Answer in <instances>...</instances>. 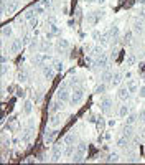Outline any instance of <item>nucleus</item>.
Instances as JSON below:
<instances>
[{
    "instance_id": "obj_1",
    "label": "nucleus",
    "mask_w": 145,
    "mask_h": 165,
    "mask_svg": "<svg viewBox=\"0 0 145 165\" xmlns=\"http://www.w3.org/2000/svg\"><path fill=\"white\" fill-rule=\"evenodd\" d=\"M86 152H87V145L84 142H78L76 144V149H74V154H72L71 160L74 163H79V162H84V157H86Z\"/></svg>"
},
{
    "instance_id": "obj_2",
    "label": "nucleus",
    "mask_w": 145,
    "mask_h": 165,
    "mask_svg": "<svg viewBox=\"0 0 145 165\" xmlns=\"http://www.w3.org/2000/svg\"><path fill=\"white\" fill-rule=\"evenodd\" d=\"M83 99H84V89L81 86L74 88L72 92H71V99H69L71 106H79V104L83 102Z\"/></svg>"
},
{
    "instance_id": "obj_3",
    "label": "nucleus",
    "mask_w": 145,
    "mask_h": 165,
    "mask_svg": "<svg viewBox=\"0 0 145 165\" xmlns=\"http://www.w3.org/2000/svg\"><path fill=\"white\" fill-rule=\"evenodd\" d=\"M56 135H58V132H56V129H55V127H51V129H46V132L43 134V142H45L46 145H51V144L55 142Z\"/></svg>"
},
{
    "instance_id": "obj_4",
    "label": "nucleus",
    "mask_w": 145,
    "mask_h": 165,
    "mask_svg": "<svg viewBox=\"0 0 145 165\" xmlns=\"http://www.w3.org/2000/svg\"><path fill=\"white\" fill-rule=\"evenodd\" d=\"M99 107H101V111H102L104 114H107V112L111 111V107H112V99L109 98V96H102L101 101H99Z\"/></svg>"
},
{
    "instance_id": "obj_5",
    "label": "nucleus",
    "mask_w": 145,
    "mask_h": 165,
    "mask_svg": "<svg viewBox=\"0 0 145 165\" xmlns=\"http://www.w3.org/2000/svg\"><path fill=\"white\" fill-rule=\"evenodd\" d=\"M56 98H58L59 101H63V102H68V101L71 99V92L68 91V88L59 86L58 91H56Z\"/></svg>"
},
{
    "instance_id": "obj_6",
    "label": "nucleus",
    "mask_w": 145,
    "mask_h": 165,
    "mask_svg": "<svg viewBox=\"0 0 145 165\" xmlns=\"http://www.w3.org/2000/svg\"><path fill=\"white\" fill-rule=\"evenodd\" d=\"M46 61H48V55L45 53H38V55L31 56V64L33 66H43Z\"/></svg>"
},
{
    "instance_id": "obj_7",
    "label": "nucleus",
    "mask_w": 145,
    "mask_h": 165,
    "mask_svg": "<svg viewBox=\"0 0 145 165\" xmlns=\"http://www.w3.org/2000/svg\"><path fill=\"white\" fill-rule=\"evenodd\" d=\"M94 66H97V68H101V70H106V68L109 66V58H107V55H101V56H97V58L94 59Z\"/></svg>"
},
{
    "instance_id": "obj_8",
    "label": "nucleus",
    "mask_w": 145,
    "mask_h": 165,
    "mask_svg": "<svg viewBox=\"0 0 145 165\" xmlns=\"http://www.w3.org/2000/svg\"><path fill=\"white\" fill-rule=\"evenodd\" d=\"M61 155H63V145H55L53 149H51V157H50V160H51V162H59Z\"/></svg>"
},
{
    "instance_id": "obj_9",
    "label": "nucleus",
    "mask_w": 145,
    "mask_h": 165,
    "mask_svg": "<svg viewBox=\"0 0 145 165\" xmlns=\"http://www.w3.org/2000/svg\"><path fill=\"white\" fill-rule=\"evenodd\" d=\"M23 45H25V43H23V38H15L13 41L10 43V53H18V51L23 48Z\"/></svg>"
},
{
    "instance_id": "obj_10",
    "label": "nucleus",
    "mask_w": 145,
    "mask_h": 165,
    "mask_svg": "<svg viewBox=\"0 0 145 165\" xmlns=\"http://www.w3.org/2000/svg\"><path fill=\"white\" fill-rule=\"evenodd\" d=\"M63 107H64V102H63V101H59V99L56 98L55 101L50 104V112H51V114H56V112H61V111H63Z\"/></svg>"
},
{
    "instance_id": "obj_11",
    "label": "nucleus",
    "mask_w": 145,
    "mask_h": 165,
    "mask_svg": "<svg viewBox=\"0 0 145 165\" xmlns=\"http://www.w3.org/2000/svg\"><path fill=\"white\" fill-rule=\"evenodd\" d=\"M63 144H64V145H76V144H78V135H76L74 132L66 134V135H64V139H63Z\"/></svg>"
},
{
    "instance_id": "obj_12",
    "label": "nucleus",
    "mask_w": 145,
    "mask_h": 165,
    "mask_svg": "<svg viewBox=\"0 0 145 165\" xmlns=\"http://www.w3.org/2000/svg\"><path fill=\"white\" fill-rule=\"evenodd\" d=\"M41 70H43V74H45L46 79H53V78H55L56 71H55V68L51 66V64H43Z\"/></svg>"
},
{
    "instance_id": "obj_13",
    "label": "nucleus",
    "mask_w": 145,
    "mask_h": 165,
    "mask_svg": "<svg viewBox=\"0 0 145 165\" xmlns=\"http://www.w3.org/2000/svg\"><path fill=\"white\" fill-rule=\"evenodd\" d=\"M61 33V28H59L58 25H50V30L46 31V40H51V38H55V37H58V35Z\"/></svg>"
},
{
    "instance_id": "obj_14",
    "label": "nucleus",
    "mask_w": 145,
    "mask_h": 165,
    "mask_svg": "<svg viewBox=\"0 0 145 165\" xmlns=\"http://www.w3.org/2000/svg\"><path fill=\"white\" fill-rule=\"evenodd\" d=\"M61 122H63V117H61V114L59 112H56V114H51V119H50V126L51 127H59L61 126Z\"/></svg>"
},
{
    "instance_id": "obj_15",
    "label": "nucleus",
    "mask_w": 145,
    "mask_h": 165,
    "mask_svg": "<svg viewBox=\"0 0 145 165\" xmlns=\"http://www.w3.org/2000/svg\"><path fill=\"white\" fill-rule=\"evenodd\" d=\"M117 98L120 99V101H127V99L130 98V91L127 89V86H126V88H119V91H117Z\"/></svg>"
},
{
    "instance_id": "obj_16",
    "label": "nucleus",
    "mask_w": 145,
    "mask_h": 165,
    "mask_svg": "<svg viewBox=\"0 0 145 165\" xmlns=\"http://www.w3.org/2000/svg\"><path fill=\"white\" fill-rule=\"evenodd\" d=\"M71 45H69V40H66V38H61V40H58V43H56V50L58 51H63V50H68Z\"/></svg>"
},
{
    "instance_id": "obj_17",
    "label": "nucleus",
    "mask_w": 145,
    "mask_h": 165,
    "mask_svg": "<svg viewBox=\"0 0 145 165\" xmlns=\"http://www.w3.org/2000/svg\"><path fill=\"white\" fill-rule=\"evenodd\" d=\"M112 76H114V73H112L111 70H106L102 74H101V83H112Z\"/></svg>"
},
{
    "instance_id": "obj_18",
    "label": "nucleus",
    "mask_w": 145,
    "mask_h": 165,
    "mask_svg": "<svg viewBox=\"0 0 145 165\" xmlns=\"http://www.w3.org/2000/svg\"><path fill=\"white\" fill-rule=\"evenodd\" d=\"M104 15V12H92L91 15H87V22L89 23H97V20Z\"/></svg>"
},
{
    "instance_id": "obj_19",
    "label": "nucleus",
    "mask_w": 145,
    "mask_h": 165,
    "mask_svg": "<svg viewBox=\"0 0 145 165\" xmlns=\"http://www.w3.org/2000/svg\"><path fill=\"white\" fill-rule=\"evenodd\" d=\"M119 33H120V28L119 27H111V28H109V30L106 31V35H107V37L109 38H117L119 37Z\"/></svg>"
},
{
    "instance_id": "obj_20",
    "label": "nucleus",
    "mask_w": 145,
    "mask_h": 165,
    "mask_svg": "<svg viewBox=\"0 0 145 165\" xmlns=\"http://www.w3.org/2000/svg\"><path fill=\"white\" fill-rule=\"evenodd\" d=\"M12 33H13V30H12V27H10V25L2 27V40H3V41H5L7 38H10V37H12Z\"/></svg>"
},
{
    "instance_id": "obj_21",
    "label": "nucleus",
    "mask_w": 145,
    "mask_h": 165,
    "mask_svg": "<svg viewBox=\"0 0 145 165\" xmlns=\"http://www.w3.org/2000/svg\"><path fill=\"white\" fill-rule=\"evenodd\" d=\"M129 112H130V109H129V106H127V104H122V106L119 107V117L126 119L127 116H129Z\"/></svg>"
},
{
    "instance_id": "obj_22",
    "label": "nucleus",
    "mask_w": 145,
    "mask_h": 165,
    "mask_svg": "<svg viewBox=\"0 0 145 165\" xmlns=\"http://www.w3.org/2000/svg\"><path fill=\"white\" fill-rule=\"evenodd\" d=\"M129 140H130V139H127L126 135H120L115 144H117V145H119L120 149H126V147H129Z\"/></svg>"
},
{
    "instance_id": "obj_23",
    "label": "nucleus",
    "mask_w": 145,
    "mask_h": 165,
    "mask_svg": "<svg viewBox=\"0 0 145 165\" xmlns=\"http://www.w3.org/2000/svg\"><path fill=\"white\" fill-rule=\"evenodd\" d=\"M122 78H124V74L122 73H114V76H112V86H119L120 83H122Z\"/></svg>"
},
{
    "instance_id": "obj_24",
    "label": "nucleus",
    "mask_w": 145,
    "mask_h": 165,
    "mask_svg": "<svg viewBox=\"0 0 145 165\" xmlns=\"http://www.w3.org/2000/svg\"><path fill=\"white\" fill-rule=\"evenodd\" d=\"M31 112H33V102H31V101H25V104H23V114L30 116Z\"/></svg>"
},
{
    "instance_id": "obj_25",
    "label": "nucleus",
    "mask_w": 145,
    "mask_h": 165,
    "mask_svg": "<svg viewBox=\"0 0 145 165\" xmlns=\"http://www.w3.org/2000/svg\"><path fill=\"white\" fill-rule=\"evenodd\" d=\"M134 31H135V33H143V22H142V20H135V22H134Z\"/></svg>"
},
{
    "instance_id": "obj_26",
    "label": "nucleus",
    "mask_w": 145,
    "mask_h": 165,
    "mask_svg": "<svg viewBox=\"0 0 145 165\" xmlns=\"http://www.w3.org/2000/svg\"><path fill=\"white\" fill-rule=\"evenodd\" d=\"M122 135H126L127 139H130L132 135H134V129H132V124H126V127H124Z\"/></svg>"
},
{
    "instance_id": "obj_27",
    "label": "nucleus",
    "mask_w": 145,
    "mask_h": 165,
    "mask_svg": "<svg viewBox=\"0 0 145 165\" xmlns=\"http://www.w3.org/2000/svg\"><path fill=\"white\" fill-rule=\"evenodd\" d=\"M126 120H127V124H132V126H134L137 120H139V114H135V112H129V116L126 117Z\"/></svg>"
},
{
    "instance_id": "obj_28",
    "label": "nucleus",
    "mask_w": 145,
    "mask_h": 165,
    "mask_svg": "<svg viewBox=\"0 0 145 165\" xmlns=\"http://www.w3.org/2000/svg\"><path fill=\"white\" fill-rule=\"evenodd\" d=\"M127 89L130 91V94H135V92H139V86L135 81H127Z\"/></svg>"
},
{
    "instance_id": "obj_29",
    "label": "nucleus",
    "mask_w": 145,
    "mask_h": 165,
    "mask_svg": "<svg viewBox=\"0 0 145 165\" xmlns=\"http://www.w3.org/2000/svg\"><path fill=\"white\" fill-rule=\"evenodd\" d=\"M28 78H30L28 71H27V70H20V73H18V81H20V83H25V81H28Z\"/></svg>"
},
{
    "instance_id": "obj_30",
    "label": "nucleus",
    "mask_w": 145,
    "mask_h": 165,
    "mask_svg": "<svg viewBox=\"0 0 145 165\" xmlns=\"http://www.w3.org/2000/svg\"><path fill=\"white\" fill-rule=\"evenodd\" d=\"M137 63V56L135 55H127L126 56V66H134Z\"/></svg>"
},
{
    "instance_id": "obj_31",
    "label": "nucleus",
    "mask_w": 145,
    "mask_h": 165,
    "mask_svg": "<svg viewBox=\"0 0 145 165\" xmlns=\"http://www.w3.org/2000/svg\"><path fill=\"white\" fill-rule=\"evenodd\" d=\"M50 48H51V43L48 41V40H43V41L40 43V48H38V50L41 51V53H45V51H48Z\"/></svg>"
},
{
    "instance_id": "obj_32",
    "label": "nucleus",
    "mask_w": 145,
    "mask_h": 165,
    "mask_svg": "<svg viewBox=\"0 0 145 165\" xmlns=\"http://www.w3.org/2000/svg\"><path fill=\"white\" fill-rule=\"evenodd\" d=\"M106 91H107V84H106V83H101V84H97V86H96V89H94L96 94H104Z\"/></svg>"
},
{
    "instance_id": "obj_33",
    "label": "nucleus",
    "mask_w": 145,
    "mask_h": 165,
    "mask_svg": "<svg viewBox=\"0 0 145 165\" xmlns=\"http://www.w3.org/2000/svg\"><path fill=\"white\" fill-rule=\"evenodd\" d=\"M31 134H33V129L28 127L27 131H25V134H23V137H22V142H30V140H31Z\"/></svg>"
},
{
    "instance_id": "obj_34",
    "label": "nucleus",
    "mask_w": 145,
    "mask_h": 165,
    "mask_svg": "<svg viewBox=\"0 0 145 165\" xmlns=\"http://www.w3.org/2000/svg\"><path fill=\"white\" fill-rule=\"evenodd\" d=\"M74 149H76V145H66V149L63 150V155L64 157H72V154H74Z\"/></svg>"
},
{
    "instance_id": "obj_35",
    "label": "nucleus",
    "mask_w": 145,
    "mask_h": 165,
    "mask_svg": "<svg viewBox=\"0 0 145 165\" xmlns=\"http://www.w3.org/2000/svg\"><path fill=\"white\" fill-rule=\"evenodd\" d=\"M35 17H36V12H35L33 7H31V9H28V10L25 12V20H28V22H30L31 18H35Z\"/></svg>"
},
{
    "instance_id": "obj_36",
    "label": "nucleus",
    "mask_w": 145,
    "mask_h": 165,
    "mask_svg": "<svg viewBox=\"0 0 145 165\" xmlns=\"http://www.w3.org/2000/svg\"><path fill=\"white\" fill-rule=\"evenodd\" d=\"M33 9H35V12H36V15H43V13H46V7H43L41 3H36Z\"/></svg>"
},
{
    "instance_id": "obj_37",
    "label": "nucleus",
    "mask_w": 145,
    "mask_h": 165,
    "mask_svg": "<svg viewBox=\"0 0 145 165\" xmlns=\"http://www.w3.org/2000/svg\"><path fill=\"white\" fill-rule=\"evenodd\" d=\"M96 126H97V129H99V131H102V129L106 127V119H104L102 116H99V117H97V120H96Z\"/></svg>"
},
{
    "instance_id": "obj_38",
    "label": "nucleus",
    "mask_w": 145,
    "mask_h": 165,
    "mask_svg": "<svg viewBox=\"0 0 145 165\" xmlns=\"http://www.w3.org/2000/svg\"><path fill=\"white\" fill-rule=\"evenodd\" d=\"M18 9V2L17 0H12V2L9 3V7H7V10H9V13H12V12H15Z\"/></svg>"
},
{
    "instance_id": "obj_39",
    "label": "nucleus",
    "mask_w": 145,
    "mask_h": 165,
    "mask_svg": "<svg viewBox=\"0 0 145 165\" xmlns=\"http://www.w3.org/2000/svg\"><path fill=\"white\" fill-rule=\"evenodd\" d=\"M91 53H92V56H96V58H97V56H101L104 53V50H102V46H94L91 50Z\"/></svg>"
},
{
    "instance_id": "obj_40",
    "label": "nucleus",
    "mask_w": 145,
    "mask_h": 165,
    "mask_svg": "<svg viewBox=\"0 0 145 165\" xmlns=\"http://www.w3.org/2000/svg\"><path fill=\"white\" fill-rule=\"evenodd\" d=\"M53 68H55L56 73H61V71L64 70V64H63V61H55L53 63Z\"/></svg>"
},
{
    "instance_id": "obj_41",
    "label": "nucleus",
    "mask_w": 145,
    "mask_h": 165,
    "mask_svg": "<svg viewBox=\"0 0 145 165\" xmlns=\"http://www.w3.org/2000/svg\"><path fill=\"white\" fill-rule=\"evenodd\" d=\"M119 154H115V152H114V154H109L107 155V159H106V162H119Z\"/></svg>"
},
{
    "instance_id": "obj_42",
    "label": "nucleus",
    "mask_w": 145,
    "mask_h": 165,
    "mask_svg": "<svg viewBox=\"0 0 145 165\" xmlns=\"http://www.w3.org/2000/svg\"><path fill=\"white\" fill-rule=\"evenodd\" d=\"M27 96V92H25V89H22V88H17V98H20V99H23Z\"/></svg>"
},
{
    "instance_id": "obj_43",
    "label": "nucleus",
    "mask_w": 145,
    "mask_h": 165,
    "mask_svg": "<svg viewBox=\"0 0 145 165\" xmlns=\"http://www.w3.org/2000/svg\"><path fill=\"white\" fill-rule=\"evenodd\" d=\"M7 71H9V66H7V64H2V68H0V74H2V78H5V76H7Z\"/></svg>"
},
{
    "instance_id": "obj_44",
    "label": "nucleus",
    "mask_w": 145,
    "mask_h": 165,
    "mask_svg": "<svg viewBox=\"0 0 145 165\" xmlns=\"http://www.w3.org/2000/svg\"><path fill=\"white\" fill-rule=\"evenodd\" d=\"M40 3H41L43 7H46V9H50V7L53 5V0H41Z\"/></svg>"
},
{
    "instance_id": "obj_45",
    "label": "nucleus",
    "mask_w": 145,
    "mask_h": 165,
    "mask_svg": "<svg viewBox=\"0 0 145 165\" xmlns=\"http://www.w3.org/2000/svg\"><path fill=\"white\" fill-rule=\"evenodd\" d=\"M38 23H40V20L36 18V17L30 20V27H31V28H36V27H38Z\"/></svg>"
},
{
    "instance_id": "obj_46",
    "label": "nucleus",
    "mask_w": 145,
    "mask_h": 165,
    "mask_svg": "<svg viewBox=\"0 0 145 165\" xmlns=\"http://www.w3.org/2000/svg\"><path fill=\"white\" fill-rule=\"evenodd\" d=\"M130 38H132V31H127V33L124 35V41H126V43H130Z\"/></svg>"
},
{
    "instance_id": "obj_47",
    "label": "nucleus",
    "mask_w": 145,
    "mask_h": 165,
    "mask_svg": "<svg viewBox=\"0 0 145 165\" xmlns=\"http://www.w3.org/2000/svg\"><path fill=\"white\" fill-rule=\"evenodd\" d=\"M137 94L140 96V98H145V86H142V88H139V92Z\"/></svg>"
},
{
    "instance_id": "obj_48",
    "label": "nucleus",
    "mask_w": 145,
    "mask_h": 165,
    "mask_svg": "<svg viewBox=\"0 0 145 165\" xmlns=\"http://www.w3.org/2000/svg\"><path fill=\"white\" fill-rule=\"evenodd\" d=\"M0 61H2V64H7V63H9V58H7V55H5V53L2 55V58H0Z\"/></svg>"
},
{
    "instance_id": "obj_49",
    "label": "nucleus",
    "mask_w": 145,
    "mask_h": 165,
    "mask_svg": "<svg viewBox=\"0 0 145 165\" xmlns=\"http://www.w3.org/2000/svg\"><path fill=\"white\" fill-rule=\"evenodd\" d=\"M139 119H140V120H142V122L145 124V109H143V111H140V114H139Z\"/></svg>"
},
{
    "instance_id": "obj_50",
    "label": "nucleus",
    "mask_w": 145,
    "mask_h": 165,
    "mask_svg": "<svg viewBox=\"0 0 145 165\" xmlns=\"http://www.w3.org/2000/svg\"><path fill=\"white\" fill-rule=\"evenodd\" d=\"M91 37H92V38H99V37H101V35H99V31H97V30H96V31H92V35H91Z\"/></svg>"
},
{
    "instance_id": "obj_51",
    "label": "nucleus",
    "mask_w": 145,
    "mask_h": 165,
    "mask_svg": "<svg viewBox=\"0 0 145 165\" xmlns=\"http://www.w3.org/2000/svg\"><path fill=\"white\" fill-rule=\"evenodd\" d=\"M140 137H142V139H145V126H143L142 129H140Z\"/></svg>"
},
{
    "instance_id": "obj_52",
    "label": "nucleus",
    "mask_w": 145,
    "mask_h": 165,
    "mask_svg": "<svg viewBox=\"0 0 145 165\" xmlns=\"http://www.w3.org/2000/svg\"><path fill=\"white\" fill-rule=\"evenodd\" d=\"M107 124H109V126H111V127H115V120H109Z\"/></svg>"
},
{
    "instance_id": "obj_53",
    "label": "nucleus",
    "mask_w": 145,
    "mask_h": 165,
    "mask_svg": "<svg viewBox=\"0 0 145 165\" xmlns=\"http://www.w3.org/2000/svg\"><path fill=\"white\" fill-rule=\"evenodd\" d=\"M25 162H35V157H28V159L25 160Z\"/></svg>"
},
{
    "instance_id": "obj_54",
    "label": "nucleus",
    "mask_w": 145,
    "mask_h": 165,
    "mask_svg": "<svg viewBox=\"0 0 145 165\" xmlns=\"http://www.w3.org/2000/svg\"><path fill=\"white\" fill-rule=\"evenodd\" d=\"M104 139H106V140H111V134H104Z\"/></svg>"
},
{
    "instance_id": "obj_55",
    "label": "nucleus",
    "mask_w": 145,
    "mask_h": 165,
    "mask_svg": "<svg viewBox=\"0 0 145 165\" xmlns=\"http://www.w3.org/2000/svg\"><path fill=\"white\" fill-rule=\"evenodd\" d=\"M96 2H99V3H104V2H106V0H96Z\"/></svg>"
}]
</instances>
